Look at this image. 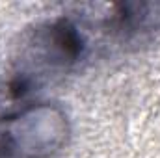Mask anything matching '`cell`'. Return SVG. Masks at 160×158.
<instances>
[{"label": "cell", "instance_id": "1", "mask_svg": "<svg viewBox=\"0 0 160 158\" xmlns=\"http://www.w3.org/2000/svg\"><path fill=\"white\" fill-rule=\"evenodd\" d=\"M65 138V119L48 106L0 119V158H47Z\"/></svg>", "mask_w": 160, "mask_h": 158}]
</instances>
